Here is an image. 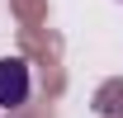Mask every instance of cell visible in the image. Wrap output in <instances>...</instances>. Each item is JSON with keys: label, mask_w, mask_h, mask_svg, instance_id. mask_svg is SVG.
I'll use <instances>...</instances> for the list:
<instances>
[{"label": "cell", "mask_w": 123, "mask_h": 118, "mask_svg": "<svg viewBox=\"0 0 123 118\" xmlns=\"http://www.w3.org/2000/svg\"><path fill=\"white\" fill-rule=\"evenodd\" d=\"M29 90H33V76H29V61L24 57H0V109H24L29 104Z\"/></svg>", "instance_id": "6da1fadb"}]
</instances>
